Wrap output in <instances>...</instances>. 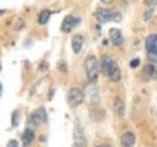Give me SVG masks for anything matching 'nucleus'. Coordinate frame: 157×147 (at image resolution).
<instances>
[{"label":"nucleus","mask_w":157,"mask_h":147,"mask_svg":"<svg viewBox=\"0 0 157 147\" xmlns=\"http://www.w3.org/2000/svg\"><path fill=\"white\" fill-rule=\"evenodd\" d=\"M84 100V92L78 88H71L67 96V101L71 106H77L78 104H81Z\"/></svg>","instance_id":"nucleus-5"},{"label":"nucleus","mask_w":157,"mask_h":147,"mask_svg":"<svg viewBox=\"0 0 157 147\" xmlns=\"http://www.w3.org/2000/svg\"><path fill=\"white\" fill-rule=\"evenodd\" d=\"M4 13V11H3V9H0V14H3Z\"/></svg>","instance_id":"nucleus-23"},{"label":"nucleus","mask_w":157,"mask_h":147,"mask_svg":"<svg viewBox=\"0 0 157 147\" xmlns=\"http://www.w3.org/2000/svg\"><path fill=\"white\" fill-rule=\"evenodd\" d=\"M96 147H109V146H105V145H98V146H96Z\"/></svg>","instance_id":"nucleus-21"},{"label":"nucleus","mask_w":157,"mask_h":147,"mask_svg":"<svg viewBox=\"0 0 157 147\" xmlns=\"http://www.w3.org/2000/svg\"><path fill=\"white\" fill-rule=\"evenodd\" d=\"M7 147H18V142L16 139H11L7 143Z\"/></svg>","instance_id":"nucleus-18"},{"label":"nucleus","mask_w":157,"mask_h":147,"mask_svg":"<svg viewBox=\"0 0 157 147\" xmlns=\"http://www.w3.org/2000/svg\"><path fill=\"white\" fill-rule=\"evenodd\" d=\"M39 68H41V70H47V68H48V63L47 62H42L41 66H39Z\"/></svg>","instance_id":"nucleus-20"},{"label":"nucleus","mask_w":157,"mask_h":147,"mask_svg":"<svg viewBox=\"0 0 157 147\" xmlns=\"http://www.w3.org/2000/svg\"><path fill=\"white\" fill-rule=\"evenodd\" d=\"M157 79V67L153 65V63H148L144 67V79L149 80V79Z\"/></svg>","instance_id":"nucleus-10"},{"label":"nucleus","mask_w":157,"mask_h":147,"mask_svg":"<svg viewBox=\"0 0 157 147\" xmlns=\"http://www.w3.org/2000/svg\"><path fill=\"white\" fill-rule=\"evenodd\" d=\"M101 71L104 72V75H106L111 81H119L122 77L121 68L117 65V62L114 59H111L109 57L102 58L101 61Z\"/></svg>","instance_id":"nucleus-1"},{"label":"nucleus","mask_w":157,"mask_h":147,"mask_svg":"<svg viewBox=\"0 0 157 147\" xmlns=\"http://www.w3.org/2000/svg\"><path fill=\"white\" fill-rule=\"evenodd\" d=\"M73 143L75 147H85L86 146V138L84 134V129L80 124V121H75V129H73Z\"/></svg>","instance_id":"nucleus-3"},{"label":"nucleus","mask_w":157,"mask_h":147,"mask_svg":"<svg viewBox=\"0 0 157 147\" xmlns=\"http://www.w3.org/2000/svg\"><path fill=\"white\" fill-rule=\"evenodd\" d=\"M139 63H140V59H139V58H136V59H134V61H131V62H130V67L136 68L137 66H139Z\"/></svg>","instance_id":"nucleus-17"},{"label":"nucleus","mask_w":157,"mask_h":147,"mask_svg":"<svg viewBox=\"0 0 157 147\" xmlns=\"http://www.w3.org/2000/svg\"><path fill=\"white\" fill-rule=\"evenodd\" d=\"M96 16H97V18L101 22H106V21H110V20H118V18H119L117 16L115 12L110 11V9H105V8H100V9H98L97 13H96Z\"/></svg>","instance_id":"nucleus-6"},{"label":"nucleus","mask_w":157,"mask_h":147,"mask_svg":"<svg viewBox=\"0 0 157 147\" xmlns=\"http://www.w3.org/2000/svg\"><path fill=\"white\" fill-rule=\"evenodd\" d=\"M33 114L37 117V120L39 122H47V113H46V110L43 106H39Z\"/></svg>","instance_id":"nucleus-15"},{"label":"nucleus","mask_w":157,"mask_h":147,"mask_svg":"<svg viewBox=\"0 0 157 147\" xmlns=\"http://www.w3.org/2000/svg\"><path fill=\"white\" fill-rule=\"evenodd\" d=\"M12 126H17L20 124V110H13L12 112V118H11Z\"/></svg>","instance_id":"nucleus-16"},{"label":"nucleus","mask_w":157,"mask_h":147,"mask_svg":"<svg viewBox=\"0 0 157 147\" xmlns=\"http://www.w3.org/2000/svg\"><path fill=\"white\" fill-rule=\"evenodd\" d=\"M98 62L96 59V57H89L85 61V72L89 81H94L98 76Z\"/></svg>","instance_id":"nucleus-2"},{"label":"nucleus","mask_w":157,"mask_h":147,"mask_svg":"<svg viewBox=\"0 0 157 147\" xmlns=\"http://www.w3.org/2000/svg\"><path fill=\"white\" fill-rule=\"evenodd\" d=\"M78 24H80V18L73 17V16H66L64 20L62 22V32H64V33L71 32L73 28L78 25Z\"/></svg>","instance_id":"nucleus-7"},{"label":"nucleus","mask_w":157,"mask_h":147,"mask_svg":"<svg viewBox=\"0 0 157 147\" xmlns=\"http://www.w3.org/2000/svg\"><path fill=\"white\" fill-rule=\"evenodd\" d=\"M145 49L152 61H157V34H151L145 40Z\"/></svg>","instance_id":"nucleus-4"},{"label":"nucleus","mask_w":157,"mask_h":147,"mask_svg":"<svg viewBox=\"0 0 157 147\" xmlns=\"http://www.w3.org/2000/svg\"><path fill=\"white\" fill-rule=\"evenodd\" d=\"M0 70H2V66H0Z\"/></svg>","instance_id":"nucleus-24"},{"label":"nucleus","mask_w":157,"mask_h":147,"mask_svg":"<svg viewBox=\"0 0 157 147\" xmlns=\"http://www.w3.org/2000/svg\"><path fill=\"white\" fill-rule=\"evenodd\" d=\"M109 36H110L111 42L114 43L115 46H121L122 43H123V34H122V32L119 30V29H117V28L110 29Z\"/></svg>","instance_id":"nucleus-9"},{"label":"nucleus","mask_w":157,"mask_h":147,"mask_svg":"<svg viewBox=\"0 0 157 147\" xmlns=\"http://www.w3.org/2000/svg\"><path fill=\"white\" fill-rule=\"evenodd\" d=\"M114 110H115L117 116H119V117L124 114V102H123V100H121L119 97H117L114 101Z\"/></svg>","instance_id":"nucleus-12"},{"label":"nucleus","mask_w":157,"mask_h":147,"mask_svg":"<svg viewBox=\"0 0 157 147\" xmlns=\"http://www.w3.org/2000/svg\"><path fill=\"white\" fill-rule=\"evenodd\" d=\"M2 92H3V87H2V84H0V96H2Z\"/></svg>","instance_id":"nucleus-22"},{"label":"nucleus","mask_w":157,"mask_h":147,"mask_svg":"<svg viewBox=\"0 0 157 147\" xmlns=\"http://www.w3.org/2000/svg\"><path fill=\"white\" fill-rule=\"evenodd\" d=\"M151 16H153V9H148V11H147V13H145V20L148 21L149 18H151Z\"/></svg>","instance_id":"nucleus-19"},{"label":"nucleus","mask_w":157,"mask_h":147,"mask_svg":"<svg viewBox=\"0 0 157 147\" xmlns=\"http://www.w3.org/2000/svg\"><path fill=\"white\" fill-rule=\"evenodd\" d=\"M135 142H136V137L134 133H131V131H126V133H123L121 137L122 147H134Z\"/></svg>","instance_id":"nucleus-8"},{"label":"nucleus","mask_w":157,"mask_h":147,"mask_svg":"<svg viewBox=\"0 0 157 147\" xmlns=\"http://www.w3.org/2000/svg\"><path fill=\"white\" fill-rule=\"evenodd\" d=\"M82 43H84V38H82V36H80V34L73 36V38H72V50H73V53H76V54L80 53L81 49H82Z\"/></svg>","instance_id":"nucleus-11"},{"label":"nucleus","mask_w":157,"mask_h":147,"mask_svg":"<svg viewBox=\"0 0 157 147\" xmlns=\"http://www.w3.org/2000/svg\"><path fill=\"white\" fill-rule=\"evenodd\" d=\"M34 138H36V135H34L33 129H29L28 127V129L24 131V134H22V139H24V142H25V147H28L29 143H32Z\"/></svg>","instance_id":"nucleus-14"},{"label":"nucleus","mask_w":157,"mask_h":147,"mask_svg":"<svg viewBox=\"0 0 157 147\" xmlns=\"http://www.w3.org/2000/svg\"><path fill=\"white\" fill-rule=\"evenodd\" d=\"M50 16H51V11H48V9H43V11L39 13V16H38V24L39 25H45V24H47V21L50 20Z\"/></svg>","instance_id":"nucleus-13"}]
</instances>
